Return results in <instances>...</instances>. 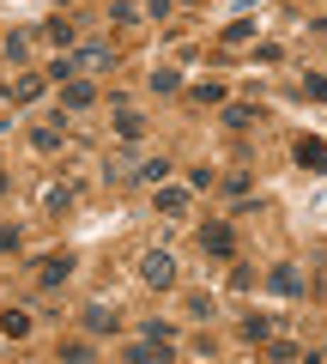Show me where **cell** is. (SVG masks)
<instances>
[{
  "label": "cell",
  "instance_id": "obj_17",
  "mask_svg": "<svg viewBox=\"0 0 327 364\" xmlns=\"http://www.w3.org/2000/svg\"><path fill=\"white\" fill-rule=\"evenodd\" d=\"M31 146H37V152H61V128H49V122L31 128Z\"/></svg>",
  "mask_w": 327,
  "mask_h": 364
},
{
  "label": "cell",
  "instance_id": "obj_8",
  "mask_svg": "<svg viewBox=\"0 0 327 364\" xmlns=\"http://www.w3.org/2000/svg\"><path fill=\"white\" fill-rule=\"evenodd\" d=\"M133 170H140V152H133V140H128V146H116V158H109V182H133Z\"/></svg>",
  "mask_w": 327,
  "mask_h": 364
},
{
  "label": "cell",
  "instance_id": "obj_6",
  "mask_svg": "<svg viewBox=\"0 0 327 364\" xmlns=\"http://www.w3.org/2000/svg\"><path fill=\"white\" fill-rule=\"evenodd\" d=\"M92 104H97L92 79H61V109H92Z\"/></svg>",
  "mask_w": 327,
  "mask_h": 364
},
{
  "label": "cell",
  "instance_id": "obj_1",
  "mask_svg": "<svg viewBox=\"0 0 327 364\" xmlns=\"http://www.w3.org/2000/svg\"><path fill=\"white\" fill-rule=\"evenodd\" d=\"M140 279H145L152 291H170V286H176V261L164 255V249H145V255H140Z\"/></svg>",
  "mask_w": 327,
  "mask_h": 364
},
{
  "label": "cell",
  "instance_id": "obj_28",
  "mask_svg": "<svg viewBox=\"0 0 327 364\" xmlns=\"http://www.w3.org/2000/svg\"><path fill=\"white\" fill-rule=\"evenodd\" d=\"M18 243H25V237H18L13 225H0V255H18Z\"/></svg>",
  "mask_w": 327,
  "mask_h": 364
},
{
  "label": "cell",
  "instance_id": "obj_10",
  "mask_svg": "<svg viewBox=\"0 0 327 364\" xmlns=\"http://www.w3.org/2000/svg\"><path fill=\"white\" fill-rule=\"evenodd\" d=\"M73 195H79L73 182H49V188H43V207L49 213H73Z\"/></svg>",
  "mask_w": 327,
  "mask_h": 364
},
{
  "label": "cell",
  "instance_id": "obj_14",
  "mask_svg": "<svg viewBox=\"0 0 327 364\" xmlns=\"http://www.w3.org/2000/svg\"><path fill=\"white\" fill-rule=\"evenodd\" d=\"M152 91H157V97H176V91H182V73H176V67H157V73H152Z\"/></svg>",
  "mask_w": 327,
  "mask_h": 364
},
{
  "label": "cell",
  "instance_id": "obj_18",
  "mask_svg": "<svg viewBox=\"0 0 327 364\" xmlns=\"http://www.w3.org/2000/svg\"><path fill=\"white\" fill-rule=\"evenodd\" d=\"M243 340H255V346H267V340H273V322H267V316H249V322H243Z\"/></svg>",
  "mask_w": 327,
  "mask_h": 364
},
{
  "label": "cell",
  "instance_id": "obj_4",
  "mask_svg": "<svg viewBox=\"0 0 327 364\" xmlns=\"http://www.w3.org/2000/svg\"><path fill=\"white\" fill-rule=\"evenodd\" d=\"M267 291H279V298H303V267H291V261H279V267L267 273Z\"/></svg>",
  "mask_w": 327,
  "mask_h": 364
},
{
  "label": "cell",
  "instance_id": "obj_20",
  "mask_svg": "<svg viewBox=\"0 0 327 364\" xmlns=\"http://www.w3.org/2000/svg\"><path fill=\"white\" fill-rule=\"evenodd\" d=\"M55 358H73V364H85V358H97V352L85 346V340H61V346H55Z\"/></svg>",
  "mask_w": 327,
  "mask_h": 364
},
{
  "label": "cell",
  "instance_id": "obj_29",
  "mask_svg": "<svg viewBox=\"0 0 327 364\" xmlns=\"http://www.w3.org/2000/svg\"><path fill=\"white\" fill-rule=\"evenodd\" d=\"M255 37V25H243V18H236V25H224V43H249Z\"/></svg>",
  "mask_w": 327,
  "mask_h": 364
},
{
  "label": "cell",
  "instance_id": "obj_16",
  "mask_svg": "<svg viewBox=\"0 0 327 364\" xmlns=\"http://www.w3.org/2000/svg\"><path fill=\"white\" fill-rule=\"evenodd\" d=\"M0 334H6V340H25L31 334V316L25 310H6V316H0Z\"/></svg>",
  "mask_w": 327,
  "mask_h": 364
},
{
  "label": "cell",
  "instance_id": "obj_23",
  "mask_svg": "<svg viewBox=\"0 0 327 364\" xmlns=\"http://www.w3.org/2000/svg\"><path fill=\"white\" fill-rule=\"evenodd\" d=\"M188 97H194V104H224L231 91H224V85H212V79H206V85H194V91H188Z\"/></svg>",
  "mask_w": 327,
  "mask_h": 364
},
{
  "label": "cell",
  "instance_id": "obj_13",
  "mask_svg": "<svg viewBox=\"0 0 327 364\" xmlns=\"http://www.w3.org/2000/svg\"><path fill=\"white\" fill-rule=\"evenodd\" d=\"M116 134H121V140H140V134H145L140 109H128V104H121V109H116Z\"/></svg>",
  "mask_w": 327,
  "mask_h": 364
},
{
  "label": "cell",
  "instance_id": "obj_24",
  "mask_svg": "<svg viewBox=\"0 0 327 364\" xmlns=\"http://www.w3.org/2000/svg\"><path fill=\"white\" fill-rule=\"evenodd\" d=\"M0 49L13 55V67H25V61H31V43H25V31H18V37H6V43H0Z\"/></svg>",
  "mask_w": 327,
  "mask_h": 364
},
{
  "label": "cell",
  "instance_id": "obj_26",
  "mask_svg": "<svg viewBox=\"0 0 327 364\" xmlns=\"http://www.w3.org/2000/svg\"><path fill=\"white\" fill-rule=\"evenodd\" d=\"M43 37H49V43H73V25H67V18H49V25H43Z\"/></svg>",
  "mask_w": 327,
  "mask_h": 364
},
{
  "label": "cell",
  "instance_id": "obj_5",
  "mask_svg": "<svg viewBox=\"0 0 327 364\" xmlns=\"http://www.w3.org/2000/svg\"><path fill=\"white\" fill-rule=\"evenodd\" d=\"M291 158H297L303 170H327V140H315V134H303V140H291Z\"/></svg>",
  "mask_w": 327,
  "mask_h": 364
},
{
  "label": "cell",
  "instance_id": "obj_25",
  "mask_svg": "<svg viewBox=\"0 0 327 364\" xmlns=\"http://www.w3.org/2000/svg\"><path fill=\"white\" fill-rule=\"evenodd\" d=\"M224 195H231V200H249V176H243V170H231V176H224Z\"/></svg>",
  "mask_w": 327,
  "mask_h": 364
},
{
  "label": "cell",
  "instance_id": "obj_31",
  "mask_svg": "<svg viewBox=\"0 0 327 364\" xmlns=\"http://www.w3.org/2000/svg\"><path fill=\"white\" fill-rule=\"evenodd\" d=\"M182 6H200V0H182Z\"/></svg>",
  "mask_w": 327,
  "mask_h": 364
},
{
  "label": "cell",
  "instance_id": "obj_7",
  "mask_svg": "<svg viewBox=\"0 0 327 364\" xmlns=\"http://www.w3.org/2000/svg\"><path fill=\"white\" fill-rule=\"evenodd\" d=\"M121 358H133V364H170L176 346H170V340H140V346H128Z\"/></svg>",
  "mask_w": 327,
  "mask_h": 364
},
{
  "label": "cell",
  "instance_id": "obj_11",
  "mask_svg": "<svg viewBox=\"0 0 327 364\" xmlns=\"http://www.w3.org/2000/svg\"><path fill=\"white\" fill-rule=\"evenodd\" d=\"M152 200H157L164 219H182V213H188V188H170V182H164V195H152Z\"/></svg>",
  "mask_w": 327,
  "mask_h": 364
},
{
  "label": "cell",
  "instance_id": "obj_2",
  "mask_svg": "<svg viewBox=\"0 0 327 364\" xmlns=\"http://www.w3.org/2000/svg\"><path fill=\"white\" fill-rule=\"evenodd\" d=\"M200 249H206L212 261H231L236 255V231L224 219H206V225H200Z\"/></svg>",
  "mask_w": 327,
  "mask_h": 364
},
{
  "label": "cell",
  "instance_id": "obj_27",
  "mask_svg": "<svg viewBox=\"0 0 327 364\" xmlns=\"http://www.w3.org/2000/svg\"><path fill=\"white\" fill-rule=\"evenodd\" d=\"M267 352H273V358H303L297 340H267Z\"/></svg>",
  "mask_w": 327,
  "mask_h": 364
},
{
  "label": "cell",
  "instance_id": "obj_12",
  "mask_svg": "<svg viewBox=\"0 0 327 364\" xmlns=\"http://www.w3.org/2000/svg\"><path fill=\"white\" fill-rule=\"evenodd\" d=\"M43 85H49V73H18L13 97H18V104H31V97H43Z\"/></svg>",
  "mask_w": 327,
  "mask_h": 364
},
{
  "label": "cell",
  "instance_id": "obj_32",
  "mask_svg": "<svg viewBox=\"0 0 327 364\" xmlns=\"http://www.w3.org/2000/svg\"><path fill=\"white\" fill-rule=\"evenodd\" d=\"M61 6H73V0H61Z\"/></svg>",
  "mask_w": 327,
  "mask_h": 364
},
{
  "label": "cell",
  "instance_id": "obj_21",
  "mask_svg": "<svg viewBox=\"0 0 327 364\" xmlns=\"http://www.w3.org/2000/svg\"><path fill=\"white\" fill-rule=\"evenodd\" d=\"M255 122V104H224V128H249Z\"/></svg>",
  "mask_w": 327,
  "mask_h": 364
},
{
  "label": "cell",
  "instance_id": "obj_19",
  "mask_svg": "<svg viewBox=\"0 0 327 364\" xmlns=\"http://www.w3.org/2000/svg\"><path fill=\"white\" fill-rule=\"evenodd\" d=\"M133 176H140V182H164V176H170V158H145Z\"/></svg>",
  "mask_w": 327,
  "mask_h": 364
},
{
  "label": "cell",
  "instance_id": "obj_3",
  "mask_svg": "<svg viewBox=\"0 0 327 364\" xmlns=\"http://www.w3.org/2000/svg\"><path fill=\"white\" fill-rule=\"evenodd\" d=\"M67 279H73V255H49V261H37V286H43V291H61Z\"/></svg>",
  "mask_w": 327,
  "mask_h": 364
},
{
  "label": "cell",
  "instance_id": "obj_30",
  "mask_svg": "<svg viewBox=\"0 0 327 364\" xmlns=\"http://www.w3.org/2000/svg\"><path fill=\"white\" fill-rule=\"evenodd\" d=\"M0 195H6V170H0Z\"/></svg>",
  "mask_w": 327,
  "mask_h": 364
},
{
  "label": "cell",
  "instance_id": "obj_15",
  "mask_svg": "<svg viewBox=\"0 0 327 364\" xmlns=\"http://www.w3.org/2000/svg\"><path fill=\"white\" fill-rule=\"evenodd\" d=\"M73 61H79V67H109V61H116V49H104V43H85Z\"/></svg>",
  "mask_w": 327,
  "mask_h": 364
},
{
  "label": "cell",
  "instance_id": "obj_22",
  "mask_svg": "<svg viewBox=\"0 0 327 364\" xmlns=\"http://www.w3.org/2000/svg\"><path fill=\"white\" fill-rule=\"evenodd\" d=\"M303 97L309 104H327V73H303Z\"/></svg>",
  "mask_w": 327,
  "mask_h": 364
},
{
  "label": "cell",
  "instance_id": "obj_9",
  "mask_svg": "<svg viewBox=\"0 0 327 364\" xmlns=\"http://www.w3.org/2000/svg\"><path fill=\"white\" fill-rule=\"evenodd\" d=\"M85 328H92V334H116V328H121V310H109V304H92V310H85Z\"/></svg>",
  "mask_w": 327,
  "mask_h": 364
}]
</instances>
